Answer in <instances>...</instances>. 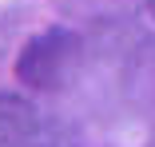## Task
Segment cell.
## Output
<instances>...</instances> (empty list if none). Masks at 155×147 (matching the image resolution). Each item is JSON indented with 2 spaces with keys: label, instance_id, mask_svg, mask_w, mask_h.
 I'll list each match as a JSON object with an SVG mask.
<instances>
[{
  "label": "cell",
  "instance_id": "6da1fadb",
  "mask_svg": "<svg viewBox=\"0 0 155 147\" xmlns=\"http://www.w3.org/2000/svg\"><path fill=\"white\" fill-rule=\"evenodd\" d=\"M76 60H80V36L68 32V28H44L40 36H32L20 48L16 80L36 87V92H52L68 80Z\"/></svg>",
  "mask_w": 155,
  "mask_h": 147
},
{
  "label": "cell",
  "instance_id": "7a4b0ae2",
  "mask_svg": "<svg viewBox=\"0 0 155 147\" xmlns=\"http://www.w3.org/2000/svg\"><path fill=\"white\" fill-rule=\"evenodd\" d=\"M0 147H76V139L36 100L0 92Z\"/></svg>",
  "mask_w": 155,
  "mask_h": 147
},
{
  "label": "cell",
  "instance_id": "3957f363",
  "mask_svg": "<svg viewBox=\"0 0 155 147\" xmlns=\"http://www.w3.org/2000/svg\"><path fill=\"white\" fill-rule=\"evenodd\" d=\"M147 12H151V16H155V0H147Z\"/></svg>",
  "mask_w": 155,
  "mask_h": 147
}]
</instances>
